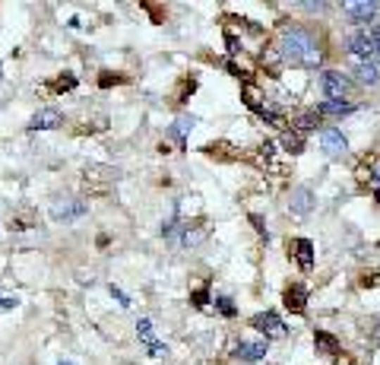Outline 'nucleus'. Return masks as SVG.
I'll return each instance as SVG.
<instances>
[{"label":"nucleus","mask_w":380,"mask_h":365,"mask_svg":"<svg viewBox=\"0 0 380 365\" xmlns=\"http://www.w3.org/2000/svg\"><path fill=\"white\" fill-rule=\"evenodd\" d=\"M279 54L289 64L304 67V70H317L323 64V48L314 42V35L301 26H285L282 39H279Z\"/></svg>","instance_id":"obj_1"},{"label":"nucleus","mask_w":380,"mask_h":365,"mask_svg":"<svg viewBox=\"0 0 380 365\" xmlns=\"http://www.w3.org/2000/svg\"><path fill=\"white\" fill-rule=\"evenodd\" d=\"M346 54L355 61V64H377V51H374V39L371 29H355L346 39Z\"/></svg>","instance_id":"obj_2"},{"label":"nucleus","mask_w":380,"mask_h":365,"mask_svg":"<svg viewBox=\"0 0 380 365\" xmlns=\"http://www.w3.org/2000/svg\"><path fill=\"white\" fill-rule=\"evenodd\" d=\"M377 4L374 0H348V4H342V13L348 16V23H352L355 29H367V23L377 16Z\"/></svg>","instance_id":"obj_3"},{"label":"nucleus","mask_w":380,"mask_h":365,"mask_svg":"<svg viewBox=\"0 0 380 365\" xmlns=\"http://www.w3.org/2000/svg\"><path fill=\"white\" fill-rule=\"evenodd\" d=\"M251 327H253L257 333H263L266 340H282L285 333H289V330H285V324H282V318H279L276 311H260V314H253V318H251Z\"/></svg>","instance_id":"obj_4"},{"label":"nucleus","mask_w":380,"mask_h":365,"mask_svg":"<svg viewBox=\"0 0 380 365\" xmlns=\"http://www.w3.org/2000/svg\"><path fill=\"white\" fill-rule=\"evenodd\" d=\"M317 86H320V92L327 99H346V92L352 83H348V77L339 70H323L320 80H317Z\"/></svg>","instance_id":"obj_5"},{"label":"nucleus","mask_w":380,"mask_h":365,"mask_svg":"<svg viewBox=\"0 0 380 365\" xmlns=\"http://www.w3.org/2000/svg\"><path fill=\"white\" fill-rule=\"evenodd\" d=\"M314 206H317V200H314V191L310 187H295L291 191V197H289V210H291V216H310L314 213Z\"/></svg>","instance_id":"obj_6"},{"label":"nucleus","mask_w":380,"mask_h":365,"mask_svg":"<svg viewBox=\"0 0 380 365\" xmlns=\"http://www.w3.org/2000/svg\"><path fill=\"white\" fill-rule=\"evenodd\" d=\"M86 210H89L86 200H57V204L51 206V216H54L57 223H70V219H80Z\"/></svg>","instance_id":"obj_7"},{"label":"nucleus","mask_w":380,"mask_h":365,"mask_svg":"<svg viewBox=\"0 0 380 365\" xmlns=\"http://www.w3.org/2000/svg\"><path fill=\"white\" fill-rule=\"evenodd\" d=\"M289 251L301 270H314V242H310V238H291Z\"/></svg>","instance_id":"obj_8"},{"label":"nucleus","mask_w":380,"mask_h":365,"mask_svg":"<svg viewBox=\"0 0 380 365\" xmlns=\"http://www.w3.org/2000/svg\"><path fill=\"white\" fill-rule=\"evenodd\" d=\"M282 302H285V308H289L291 314H304L308 311V289H304L301 283H291V286L285 289Z\"/></svg>","instance_id":"obj_9"},{"label":"nucleus","mask_w":380,"mask_h":365,"mask_svg":"<svg viewBox=\"0 0 380 365\" xmlns=\"http://www.w3.org/2000/svg\"><path fill=\"white\" fill-rule=\"evenodd\" d=\"M63 124V115L57 109H42V111H35L32 115V121H29V130H57Z\"/></svg>","instance_id":"obj_10"},{"label":"nucleus","mask_w":380,"mask_h":365,"mask_svg":"<svg viewBox=\"0 0 380 365\" xmlns=\"http://www.w3.org/2000/svg\"><path fill=\"white\" fill-rule=\"evenodd\" d=\"M234 356H238L241 362H260V359L266 356V340H241V343L234 346Z\"/></svg>","instance_id":"obj_11"},{"label":"nucleus","mask_w":380,"mask_h":365,"mask_svg":"<svg viewBox=\"0 0 380 365\" xmlns=\"http://www.w3.org/2000/svg\"><path fill=\"white\" fill-rule=\"evenodd\" d=\"M320 143H323V149H327L329 156H342L348 149V140L342 137V130H336V128H323L320 130Z\"/></svg>","instance_id":"obj_12"},{"label":"nucleus","mask_w":380,"mask_h":365,"mask_svg":"<svg viewBox=\"0 0 380 365\" xmlns=\"http://www.w3.org/2000/svg\"><path fill=\"white\" fill-rule=\"evenodd\" d=\"M314 111H317L320 118H327V115L339 118V115H348V111H355V105H352V102H346V99H323V102L317 105Z\"/></svg>","instance_id":"obj_13"},{"label":"nucleus","mask_w":380,"mask_h":365,"mask_svg":"<svg viewBox=\"0 0 380 365\" xmlns=\"http://www.w3.org/2000/svg\"><path fill=\"white\" fill-rule=\"evenodd\" d=\"M137 333H139V340H143L146 346H149V352L152 356H165V346L156 340V330H152V321H146V318H139V324H137Z\"/></svg>","instance_id":"obj_14"},{"label":"nucleus","mask_w":380,"mask_h":365,"mask_svg":"<svg viewBox=\"0 0 380 365\" xmlns=\"http://www.w3.org/2000/svg\"><path fill=\"white\" fill-rule=\"evenodd\" d=\"M314 346H317V352H327V356H336V352L342 349L339 340H336L329 330H317L314 333Z\"/></svg>","instance_id":"obj_15"},{"label":"nucleus","mask_w":380,"mask_h":365,"mask_svg":"<svg viewBox=\"0 0 380 365\" xmlns=\"http://www.w3.org/2000/svg\"><path fill=\"white\" fill-rule=\"evenodd\" d=\"M355 83H361V86H374V83H380V70H377V64H355Z\"/></svg>","instance_id":"obj_16"},{"label":"nucleus","mask_w":380,"mask_h":365,"mask_svg":"<svg viewBox=\"0 0 380 365\" xmlns=\"http://www.w3.org/2000/svg\"><path fill=\"white\" fill-rule=\"evenodd\" d=\"M320 121H323V118L317 115V111H304V115L295 121V130H298V134H308V130H317V128H320Z\"/></svg>","instance_id":"obj_17"},{"label":"nucleus","mask_w":380,"mask_h":365,"mask_svg":"<svg viewBox=\"0 0 380 365\" xmlns=\"http://www.w3.org/2000/svg\"><path fill=\"white\" fill-rule=\"evenodd\" d=\"M282 147L289 149V153H304V134H298V130H285L282 134Z\"/></svg>","instance_id":"obj_18"},{"label":"nucleus","mask_w":380,"mask_h":365,"mask_svg":"<svg viewBox=\"0 0 380 365\" xmlns=\"http://www.w3.org/2000/svg\"><path fill=\"white\" fill-rule=\"evenodd\" d=\"M194 124H196V118H194V115H181V118L175 121V128H171V134H175L177 140L184 143V137H187L190 130H194Z\"/></svg>","instance_id":"obj_19"},{"label":"nucleus","mask_w":380,"mask_h":365,"mask_svg":"<svg viewBox=\"0 0 380 365\" xmlns=\"http://www.w3.org/2000/svg\"><path fill=\"white\" fill-rule=\"evenodd\" d=\"M203 238H206V232H203V229H190V225H181V245H184V248H194V245H200Z\"/></svg>","instance_id":"obj_20"},{"label":"nucleus","mask_w":380,"mask_h":365,"mask_svg":"<svg viewBox=\"0 0 380 365\" xmlns=\"http://www.w3.org/2000/svg\"><path fill=\"white\" fill-rule=\"evenodd\" d=\"M213 302H215V311H219L222 318H234V314H238V305H234L228 295H215Z\"/></svg>","instance_id":"obj_21"},{"label":"nucleus","mask_w":380,"mask_h":365,"mask_svg":"<svg viewBox=\"0 0 380 365\" xmlns=\"http://www.w3.org/2000/svg\"><path fill=\"white\" fill-rule=\"evenodd\" d=\"M190 302H194L196 308H206L209 302H213V299H209V289H206V286H200V289H196L194 295H190Z\"/></svg>","instance_id":"obj_22"},{"label":"nucleus","mask_w":380,"mask_h":365,"mask_svg":"<svg viewBox=\"0 0 380 365\" xmlns=\"http://www.w3.org/2000/svg\"><path fill=\"white\" fill-rule=\"evenodd\" d=\"M16 305H19L16 295H0V308H4V311H10V308H16Z\"/></svg>","instance_id":"obj_23"},{"label":"nucleus","mask_w":380,"mask_h":365,"mask_svg":"<svg viewBox=\"0 0 380 365\" xmlns=\"http://www.w3.org/2000/svg\"><path fill=\"white\" fill-rule=\"evenodd\" d=\"M111 295H114V299H118V305H120V308H130V299H127V295L120 292L118 286H111Z\"/></svg>","instance_id":"obj_24"},{"label":"nucleus","mask_w":380,"mask_h":365,"mask_svg":"<svg viewBox=\"0 0 380 365\" xmlns=\"http://www.w3.org/2000/svg\"><path fill=\"white\" fill-rule=\"evenodd\" d=\"M73 86H76L73 77H61V80H57V89H73Z\"/></svg>","instance_id":"obj_25"},{"label":"nucleus","mask_w":380,"mask_h":365,"mask_svg":"<svg viewBox=\"0 0 380 365\" xmlns=\"http://www.w3.org/2000/svg\"><path fill=\"white\" fill-rule=\"evenodd\" d=\"M371 39H374V51H377V58H380V26L371 29Z\"/></svg>","instance_id":"obj_26"},{"label":"nucleus","mask_w":380,"mask_h":365,"mask_svg":"<svg viewBox=\"0 0 380 365\" xmlns=\"http://www.w3.org/2000/svg\"><path fill=\"white\" fill-rule=\"evenodd\" d=\"M57 365H76V362H57Z\"/></svg>","instance_id":"obj_27"},{"label":"nucleus","mask_w":380,"mask_h":365,"mask_svg":"<svg viewBox=\"0 0 380 365\" xmlns=\"http://www.w3.org/2000/svg\"><path fill=\"white\" fill-rule=\"evenodd\" d=\"M0 80H4V67H0Z\"/></svg>","instance_id":"obj_28"}]
</instances>
